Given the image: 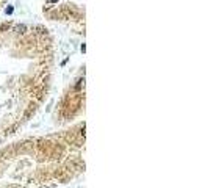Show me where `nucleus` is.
<instances>
[{
  "label": "nucleus",
  "mask_w": 208,
  "mask_h": 188,
  "mask_svg": "<svg viewBox=\"0 0 208 188\" xmlns=\"http://www.w3.org/2000/svg\"><path fill=\"white\" fill-rule=\"evenodd\" d=\"M6 13H8V14H11V13H13V8H11V6H9V8H6Z\"/></svg>",
  "instance_id": "1"
},
{
  "label": "nucleus",
  "mask_w": 208,
  "mask_h": 188,
  "mask_svg": "<svg viewBox=\"0 0 208 188\" xmlns=\"http://www.w3.org/2000/svg\"><path fill=\"white\" fill-rule=\"evenodd\" d=\"M49 2H58V0H49Z\"/></svg>",
  "instance_id": "2"
}]
</instances>
